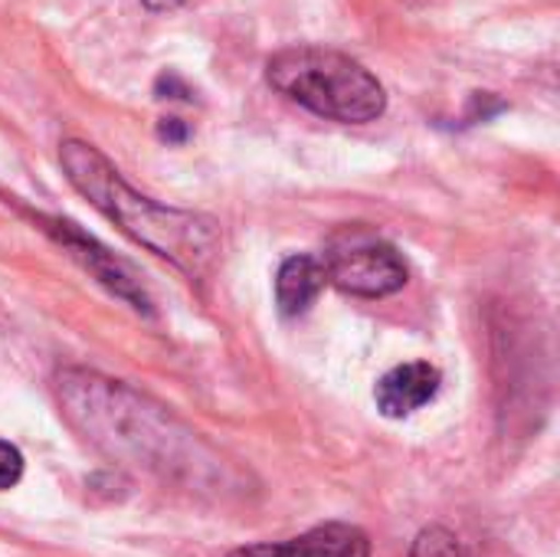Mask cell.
<instances>
[{
  "mask_svg": "<svg viewBox=\"0 0 560 557\" xmlns=\"http://www.w3.org/2000/svg\"><path fill=\"white\" fill-rule=\"evenodd\" d=\"M161 138H167V141H184V138H187V128L180 125V118H164V121H161Z\"/></svg>",
  "mask_w": 560,
  "mask_h": 557,
  "instance_id": "10",
  "label": "cell"
},
{
  "mask_svg": "<svg viewBox=\"0 0 560 557\" xmlns=\"http://www.w3.org/2000/svg\"><path fill=\"white\" fill-rule=\"evenodd\" d=\"M148 10H154V13H167V10H177V7H184L187 0H141Z\"/></svg>",
  "mask_w": 560,
  "mask_h": 557,
  "instance_id": "11",
  "label": "cell"
},
{
  "mask_svg": "<svg viewBox=\"0 0 560 557\" xmlns=\"http://www.w3.org/2000/svg\"><path fill=\"white\" fill-rule=\"evenodd\" d=\"M20 479H23V453L13 443L0 440V492L13 489Z\"/></svg>",
  "mask_w": 560,
  "mask_h": 557,
  "instance_id": "9",
  "label": "cell"
},
{
  "mask_svg": "<svg viewBox=\"0 0 560 557\" xmlns=\"http://www.w3.org/2000/svg\"><path fill=\"white\" fill-rule=\"evenodd\" d=\"M39 223H43V230L79 263V266H85L108 292H115L118 299H125L131 309H138V312H151V295L144 292V286H141V279H138V272L125 263V259H118L115 253H108L98 240H92V236H85L75 223H69V220H56V217H39Z\"/></svg>",
  "mask_w": 560,
  "mask_h": 557,
  "instance_id": "5",
  "label": "cell"
},
{
  "mask_svg": "<svg viewBox=\"0 0 560 557\" xmlns=\"http://www.w3.org/2000/svg\"><path fill=\"white\" fill-rule=\"evenodd\" d=\"M59 164L66 171V181L128 240L167 259L190 279H203L213 269L220 256L217 220L138 194L118 174V167L89 141L79 138L62 141Z\"/></svg>",
  "mask_w": 560,
  "mask_h": 557,
  "instance_id": "2",
  "label": "cell"
},
{
  "mask_svg": "<svg viewBox=\"0 0 560 557\" xmlns=\"http://www.w3.org/2000/svg\"><path fill=\"white\" fill-rule=\"evenodd\" d=\"M440 387H443V374H440L436 364H430V361H410V364L390 368L377 381L374 401H377V410L387 420H407L417 410H423L427 404H433L436 394H440Z\"/></svg>",
  "mask_w": 560,
  "mask_h": 557,
  "instance_id": "6",
  "label": "cell"
},
{
  "mask_svg": "<svg viewBox=\"0 0 560 557\" xmlns=\"http://www.w3.org/2000/svg\"><path fill=\"white\" fill-rule=\"evenodd\" d=\"M226 557H371V538L358 525L328 522L299 538L279 542V545L236 548Z\"/></svg>",
  "mask_w": 560,
  "mask_h": 557,
  "instance_id": "7",
  "label": "cell"
},
{
  "mask_svg": "<svg viewBox=\"0 0 560 557\" xmlns=\"http://www.w3.org/2000/svg\"><path fill=\"white\" fill-rule=\"evenodd\" d=\"M52 391L66 423L112 463L200 496L233 489V466L200 433L135 387L85 368H62L52 378Z\"/></svg>",
  "mask_w": 560,
  "mask_h": 557,
  "instance_id": "1",
  "label": "cell"
},
{
  "mask_svg": "<svg viewBox=\"0 0 560 557\" xmlns=\"http://www.w3.org/2000/svg\"><path fill=\"white\" fill-rule=\"evenodd\" d=\"M328 286L325 266L318 256H289L276 272V302L285 318L305 315L322 289Z\"/></svg>",
  "mask_w": 560,
  "mask_h": 557,
  "instance_id": "8",
  "label": "cell"
},
{
  "mask_svg": "<svg viewBox=\"0 0 560 557\" xmlns=\"http://www.w3.org/2000/svg\"><path fill=\"white\" fill-rule=\"evenodd\" d=\"M325 276L335 289L361 299H387L400 292L410 279V269L394 243L374 236L364 227L341 230L328 253L322 256Z\"/></svg>",
  "mask_w": 560,
  "mask_h": 557,
  "instance_id": "4",
  "label": "cell"
},
{
  "mask_svg": "<svg viewBox=\"0 0 560 557\" xmlns=\"http://www.w3.org/2000/svg\"><path fill=\"white\" fill-rule=\"evenodd\" d=\"M266 82L318 118L368 125L387 112V92L371 69L328 46H289L269 56Z\"/></svg>",
  "mask_w": 560,
  "mask_h": 557,
  "instance_id": "3",
  "label": "cell"
}]
</instances>
